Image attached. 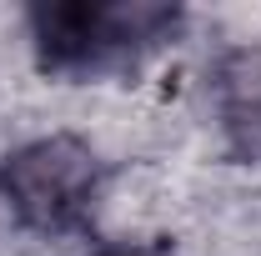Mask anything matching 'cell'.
Instances as JSON below:
<instances>
[{
  "mask_svg": "<svg viewBox=\"0 0 261 256\" xmlns=\"http://www.w3.org/2000/svg\"><path fill=\"white\" fill-rule=\"evenodd\" d=\"M96 256H141V251H126V246H111V251H96Z\"/></svg>",
  "mask_w": 261,
  "mask_h": 256,
  "instance_id": "4",
  "label": "cell"
},
{
  "mask_svg": "<svg viewBox=\"0 0 261 256\" xmlns=\"http://www.w3.org/2000/svg\"><path fill=\"white\" fill-rule=\"evenodd\" d=\"M100 186L96 151L75 136H40L20 146L0 166V191L10 211L35 231H65L86 216L91 196Z\"/></svg>",
  "mask_w": 261,
  "mask_h": 256,
  "instance_id": "2",
  "label": "cell"
},
{
  "mask_svg": "<svg viewBox=\"0 0 261 256\" xmlns=\"http://www.w3.org/2000/svg\"><path fill=\"white\" fill-rule=\"evenodd\" d=\"M221 116L231 141L261 156V50H236L221 65Z\"/></svg>",
  "mask_w": 261,
  "mask_h": 256,
  "instance_id": "3",
  "label": "cell"
},
{
  "mask_svg": "<svg viewBox=\"0 0 261 256\" xmlns=\"http://www.w3.org/2000/svg\"><path fill=\"white\" fill-rule=\"evenodd\" d=\"M171 5H91V0H56L31 10V35L45 70H96V65L156 45L176 31Z\"/></svg>",
  "mask_w": 261,
  "mask_h": 256,
  "instance_id": "1",
  "label": "cell"
}]
</instances>
